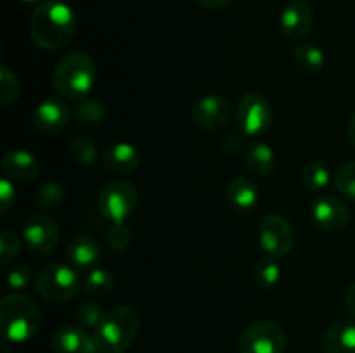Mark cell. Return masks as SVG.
Instances as JSON below:
<instances>
[{
	"label": "cell",
	"instance_id": "obj_1",
	"mask_svg": "<svg viewBox=\"0 0 355 353\" xmlns=\"http://www.w3.org/2000/svg\"><path fill=\"white\" fill-rule=\"evenodd\" d=\"M76 17L71 7L61 0H45L38 3L30 19L33 44L44 51H59L73 40Z\"/></svg>",
	"mask_w": 355,
	"mask_h": 353
},
{
	"label": "cell",
	"instance_id": "obj_2",
	"mask_svg": "<svg viewBox=\"0 0 355 353\" xmlns=\"http://www.w3.org/2000/svg\"><path fill=\"white\" fill-rule=\"evenodd\" d=\"M52 82L59 96L80 102L96 89L97 66L85 52H71L58 62Z\"/></svg>",
	"mask_w": 355,
	"mask_h": 353
},
{
	"label": "cell",
	"instance_id": "obj_3",
	"mask_svg": "<svg viewBox=\"0 0 355 353\" xmlns=\"http://www.w3.org/2000/svg\"><path fill=\"white\" fill-rule=\"evenodd\" d=\"M139 325L137 311L128 305H118L104 314L92 334L101 353H125L134 345Z\"/></svg>",
	"mask_w": 355,
	"mask_h": 353
},
{
	"label": "cell",
	"instance_id": "obj_4",
	"mask_svg": "<svg viewBox=\"0 0 355 353\" xmlns=\"http://www.w3.org/2000/svg\"><path fill=\"white\" fill-rule=\"evenodd\" d=\"M42 314L33 298L10 293L0 303V327L6 341L24 343L37 334Z\"/></svg>",
	"mask_w": 355,
	"mask_h": 353
},
{
	"label": "cell",
	"instance_id": "obj_5",
	"mask_svg": "<svg viewBox=\"0 0 355 353\" xmlns=\"http://www.w3.org/2000/svg\"><path fill=\"white\" fill-rule=\"evenodd\" d=\"M83 282L75 266L66 263H49L35 275V289L51 303H66L82 289Z\"/></svg>",
	"mask_w": 355,
	"mask_h": 353
},
{
	"label": "cell",
	"instance_id": "obj_6",
	"mask_svg": "<svg viewBox=\"0 0 355 353\" xmlns=\"http://www.w3.org/2000/svg\"><path fill=\"white\" fill-rule=\"evenodd\" d=\"M139 204V192L128 180H113L106 183L97 197V206L104 218L116 224L125 221L135 211Z\"/></svg>",
	"mask_w": 355,
	"mask_h": 353
},
{
	"label": "cell",
	"instance_id": "obj_7",
	"mask_svg": "<svg viewBox=\"0 0 355 353\" xmlns=\"http://www.w3.org/2000/svg\"><path fill=\"white\" fill-rule=\"evenodd\" d=\"M236 118H238V127L243 135L259 137L266 134L272 125V106L262 93L248 92L239 99Z\"/></svg>",
	"mask_w": 355,
	"mask_h": 353
},
{
	"label": "cell",
	"instance_id": "obj_8",
	"mask_svg": "<svg viewBox=\"0 0 355 353\" xmlns=\"http://www.w3.org/2000/svg\"><path fill=\"white\" fill-rule=\"evenodd\" d=\"M286 336L283 327L272 320H257L239 336V353H283Z\"/></svg>",
	"mask_w": 355,
	"mask_h": 353
},
{
	"label": "cell",
	"instance_id": "obj_9",
	"mask_svg": "<svg viewBox=\"0 0 355 353\" xmlns=\"http://www.w3.org/2000/svg\"><path fill=\"white\" fill-rule=\"evenodd\" d=\"M293 228L283 215H267L259 228L260 248L270 258H283L293 248Z\"/></svg>",
	"mask_w": 355,
	"mask_h": 353
},
{
	"label": "cell",
	"instance_id": "obj_10",
	"mask_svg": "<svg viewBox=\"0 0 355 353\" xmlns=\"http://www.w3.org/2000/svg\"><path fill=\"white\" fill-rule=\"evenodd\" d=\"M194 125L201 130L215 132L224 128L232 116V106L225 97L208 93L201 97L191 111Z\"/></svg>",
	"mask_w": 355,
	"mask_h": 353
},
{
	"label": "cell",
	"instance_id": "obj_11",
	"mask_svg": "<svg viewBox=\"0 0 355 353\" xmlns=\"http://www.w3.org/2000/svg\"><path fill=\"white\" fill-rule=\"evenodd\" d=\"M311 218L318 228L324 232H340L347 227L350 220V211L347 204L336 196L315 197L311 206Z\"/></svg>",
	"mask_w": 355,
	"mask_h": 353
},
{
	"label": "cell",
	"instance_id": "obj_12",
	"mask_svg": "<svg viewBox=\"0 0 355 353\" xmlns=\"http://www.w3.org/2000/svg\"><path fill=\"white\" fill-rule=\"evenodd\" d=\"M23 239L35 255H47L59 242V225L47 215H33L24 224Z\"/></svg>",
	"mask_w": 355,
	"mask_h": 353
},
{
	"label": "cell",
	"instance_id": "obj_13",
	"mask_svg": "<svg viewBox=\"0 0 355 353\" xmlns=\"http://www.w3.org/2000/svg\"><path fill=\"white\" fill-rule=\"evenodd\" d=\"M279 24L284 37L300 40L307 37L314 26V10L305 0H293L281 12Z\"/></svg>",
	"mask_w": 355,
	"mask_h": 353
},
{
	"label": "cell",
	"instance_id": "obj_14",
	"mask_svg": "<svg viewBox=\"0 0 355 353\" xmlns=\"http://www.w3.org/2000/svg\"><path fill=\"white\" fill-rule=\"evenodd\" d=\"M69 109L64 100L58 97H47L37 104L33 111V125L42 134H58L68 125Z\"/></svg>",
	"mask_w": 355,
	"mask_h": 353
},
{
	"label": "cell",
	"instance_id": "obj_15",
	"mask_svg": "<svg viewBox=\"0 0 355 353\" xmlns=\"http://www.w3.org/2000/svg\"><path fill=\"white\" fill-rule=\"evenodd\" d=\"M103 163L114 175H128L141 165V152L130 142H116L106 149Z\"/></svg>",
	"mask_w": 355,
	"mask_h": 353
},
{
	"label": "cell",
	"instance_id": "obj_16",
	"mask_svg": "<svg viewBox=\"0 0 355 353\" xmlns=\"http://www.w3.org/2000/svg\"><path fill=\"white\" fill-rule=\"evenodd\" d=\"M2 172L6 173V176L17 180V182H30V180L37 179L38 172H40V163L30 151L12 149L3 156Z\"/></svg>",
	"mask_w": 355,
	"mask_h": 353
},
{
	"label": "cell",
	"instance_id": "obj_17",
	"mask_svg": "<svg viewBox=\"0 0 355 353\" xmlns=\"http://www.w3.org/2000/svg\"><path fill=\"white\" fill-rule=\"evenodd\" d=\"M227 201L234 210L252 211L255 210L260 201V190L252 179L246 176H236L227 185Z\"/></svg>",
	"mask_w": 355,
	"mask_h": 353
},
{
	"label": "cell",
	"instance_id": "obj_18",
	"mask_svg": "<svg viewBox=\"0 0 355 353\" xmlns=\"http://www.w3.org/2000/svg\"><path fill=\"white\" fill-rule=\"evenodd\" d=\"M68 258L75 269L92 270L99 263L101 246L90 235H76L68 246Z\"/></svg>",
	"mask_w": 355,
	"mask_h": 353
},
{
	"label": "cell",
	"instance_id": "obj_19",
	"mask_svg": "<svg viewBox=\"0 0 355 353\" xmlns=\"http://www.w3.org/2000/svg\"><path fill=\"white\" fill-rule=\"evenodd\" d=\"M324 353H355V324L350 320H336L322 338Z\"/></svg>",
	"mask_w": 355,
	"mask_h": 353
},
{
	"label": "cell",
	"instance_id": "obj_20",
	"mask_svg": "<svg viewBox=\"0 0 355 353\" xmlns=\"http://www.w3.org/2000/svg\"><path fill=\"white\" fill-rule=\"evenodd\" d=\"M90 334L82 325H62L52 336L54 353H85Z\"/></svg>",
	"mask_w": 355,
	"mask_h": 353
},
{
	"label": "cell",
	"instance_id": "obj_21",
	"mask_svg": "<svg viewBox=\"0 0 355 353\" xmlns=\"http://www.w3.org/2000/svg\"><path fill=\"white\" fill-rule=\"evenodd\" d=\"M246 166L255 175L269 176L276 170V152L269 144H263V142L250 145L246 151Z\"/></svg>",
	"mask_w": 355,
	"mask_h": 353
},
{
	"label": "cell",
	"instance_id": "obj_22",
	"mask_svg": "<svg viewBox=\"0 0 355 353\" xmlns=\"http://www.w3.org/2000/svg\"><path fill=\"white\" fill-rule=\"evenodd\" d=\"M293 61L302 71L305 73H319L326 66V54L321 47L314 44H300L293 51Z\"/></svg>",
	"mask_w": 355,
	"mask_h": 353
},
{
	"label": "cell",
	"instance_id": "obj_23",
	"mask_svg": "<svg viewBox=\"0 0 355 353\" xmlns=\"http://www.w3.org/2000/svg\"><path fill=\"white\" fill-rule=\"evenodd\" d=\"M302 182H304L305 189L309 192H322L328 189L329 182H331V173H329L328 165L321 159H314V161L307 163L302 173Z\"/></svg>",
	"mask_w": 355,
	"mask_h": 353
},
{
	"label": "cell",
	"instance_id": "obj_24",
	"mask_svg": "<svg viewBox=\"0 0 355 353\" xmlns=\"http://www.w3.org/2000/svg\"><path fill=\"white\" fill-rule=\"evenodd\" d=\"M83 289H85V293L90 294V296H107V294L113 293L114 289L113 273L106 269H99V266L89 270V273H87L85 279H83Z\"/></svg>",
	"mask_w": 355,
	"mask_h": 353
},
{
	"label": "cell",
	"instance_id": "obj_25",
	"mask_svg": "<svg viewBox=\"0 0 355 353\" xmlns=\"http://www.w3.org/2000/svg\"><path fill=\"white\" fill-rule=\"evenodd\" d=\"M66 189L62 183L59 182H47L44 185H40V189L37 190L35 194V203L40 210L45 211H52V210H58L64 204L66 201Z\"/></svg>",
	"mask_w": 355,
	"mask_h": 353
},
{
	"label": "cell",
	"instance_id": "obj_26",
	"mask_svg": "<svg viewBox=\"0 0 355 353\" xmlns=\"http://www.w3.org/2000/svg\"><path fill=\"white\" fill-rule=\"evenodd\" d=\"M281 273H283V269H281L277 258L267 256L266 260H260L257 263L255 270H253V279L260 289H272L281 280Z\"/></svg>",
	"mask_w": 355,
	"mask_h": 353
},
{
	"label": "cell",
	"instance_id": "obj_27",
	"mask_svg": "<svg viewBox=\"0 0 355 353\" xmlns=\"http://www.w3.org/2000/svg\"><path fill=\"white\" fill-rule=\"evenodd\" d=\"M104 116H106V109H104V104L101 100L83 99L76 102L75 118L80 125L94 127V125H99L104 120Z\"/></svg>",
	"mask_w": 355,
	"mask_h": 353
},
{
	"label": "cell",
	"instance_id": "obj_28",
	"mask_svg": "<svg viewBox=\"0 0 355 353\" xmlns=\"http://www.w3.org/2000/svg\"><path fill=\"white\" fill-rule=\"evenodd\" d=\"M69 156L78 166L94 165L97 158V149L94 142L87 137H75L68 145Z\"/></svg>",
	"mask_w": 355,
	"mask_h": 353
},
{
	"label": "cell",
	"instance_id": "obj_29",
	"mask_svg": "<svg viewBox=\"0 0 355 353\" xmlns=\"http://www.w3.org/2000/svg\"><path fill=\"white\" fill-rule=\"evenodd\" d=\"M21 96V83L7 66L0 68V104L3 107L16 102Z\"/></svg>",
	"mask_w": 355,
	"mask_h": 353
},
{
	"label": "cell",
	"instance_id": "obj_30",
	"mask_svg": "<svg viewBox=\"0 0 355 353\" xmlns=\"http://www.w3.org/2000/svg\"><path fill=\"white\" fill-rule=\"evenodd\" d=\"M132 239H134V235H132L130 227L125 221H116L106 232V242L114 251H125V249L130 248Z\"/></svg>",
	"mask_w": 355,
	"mask_h": 353
},
{
	"label": "cell",
	"instance_id": "obj_31",
	"mask_svg": "<svg viewBox=\"0 0 355 353\" xmlns=\"http://www.w3.org/2000/svg\"><path fill=\"white\" fill-rule=\"evenodd\" d=\"M21 246H23V242H21L19 235L14 234L9 228H3L0 232V262L3 265L14 262L19 256Z\"/></svg>",
	"mask_w": 355,
	"mask_h": 353
},
{
	"label": "cell",
	"instance_id": "obj_32",
	"mask_svg": "<svg viewBox=\"0 0 355 353\" xmlns=\"http://www.w3.org/2000/svg\"><path fill=\"white\" fill-rule=\"evenodd\" d=\"M335 185L342 196L355 199V161L340 166L335 176Z\"/></svg>",
	"mask_w": 355,
	"mask_h": 353
},
{
	"label": "cell",
	"instance_id": "obj_33",
	"mask_svg": "<svg viewBox=\"0 0 355 353\" xmlns=\"http://www.w3.org/2000/svg\"><path fill=\"white\" fill-rule=\"evenodd\" d=\"M104 314L106 311L103 310V307L99 303H96V301H87L76 311V320H78V324L82 327L92 329L94 331L97 327V324L101 322V318L104 317Z\"/></svg>",
	"mask_w": 355,
	"mask_h": 353
},
{
	"label": "cell",
	"instance_id": "obj_34",
	"mask_svg": "<svg viewBox=\"0 0 355 353\" xmlns=\"http://www.w3.org/2000/svg\"><path fill=\"white\" fill-rule=\"evenodd\" d=\"M30 273V266H28L26 263H16V265L10 266L9 272H7V286H9L14 293L24 289L31 279Z\"/></svg>",
	"mask_w": 355,
	"mask_h": 353
},
{
	"label": "cell",
	"instance_id": "obj_35",
	"mask_svg": "<svg viewBox=\"0 0 355 353\" xmlns=\"http://www.w3.org/2000/svg\"><path fill=\"white\" fill-rule=\"evenodd\" d=\"M16 201V187L10 182L9 176H3L0 180V213L6 215L12 208Z\"/></svg>",
	"mask_w": 355,
	"mask_h": 353
},
{
	"label": "cell",
	"instance_id": "obj_36",
	"mask_svg": "<svg viewBox=\"0 0 355 353\" xmlns=\"http://www.w3.org/2000/svg\"><path fill=\"white\" fill-rule=\"evenodd\" d=\"M222 145H224V151L227 152V154H234V152L241 151L245 142H243V137L239 134H229L227 137L222 141Z\"/></svg>",
	"mask_w": 355,
	"mask_h": 353
},
{
	"label": "cell",
	"instance_id": "obj_37",
	"mask_svg": "<svg viewBox=\"0 0 355 353\" xmlns=\"http://www.w3.org/2000/svg\"><path fill=\"white\" fill-rule=\"evenodd\" d=\"M345 308L355 318V282L350 284L345 291Z\"/></svg>",
	"mask_w": 355,
	"mask_h": 353
},
{
	"label": "cell",
	"instance_id": "obj_38",
	"mask_svg": "<svg viewBox=\"0 0 355 353\" xmlns=\"http://www.w3.org/2000/svg\"><path fill=\"white\" fill-rule=\"evenodd\" d=\"M196 2L208 10H218L227 7L232 0H196Z\"/></svg>",
	"mask_w": 355,
	"mask_h": 353
},
{
	"label": "cell",
	"instance_id": "obj_39",
	"mask_svg": "<svg viewBox=\"0 0 355 353\" xmlns=\"http://www.w3.org/2000/svg\"><path fill=\"white\" fill-rule=\"evenodd\" d=\"M349 138L355 147V113L352 114V118H350V121H349Z\"/></svg>",
	"mask_w": 355,
	"mask_h": 353
},
{
	"label": "cell",
	"instance_id": "obj_40",
	"mask_svg": "<svg viewBox=\"0 0 355 353\" xmlns=\"http://www.w3.org/2000/svg\"><path fill=\"white\" fill-rule=\"evenodd\" d=\"M24 3H42V0H21Z\"/></svg>",
	"mask_w": 355,
	"mask_h": 353
}]
</instances>
